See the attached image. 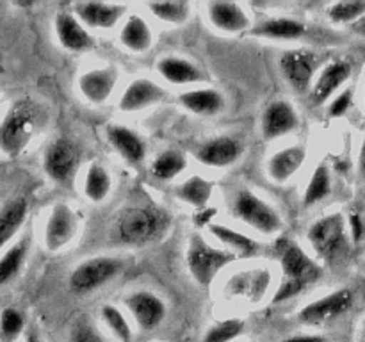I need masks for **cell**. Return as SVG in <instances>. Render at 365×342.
Instances as JSON below:
<instances>
[{"instance_id": "cell-45", "label": "cell", "mask_w": 365, "mask_h": 342, "mask_svg": "<svg viewBox=\"0 0 365 342\" xmlns=\"http://www.w3.org/2000/svg\"><path fill=\"white\" fill-rule=\"evenodd\" d=\"M353 31L360 32V34H365V14L362 18H359L355 24H353Z\"/></svg>"}, {"instance_id": "cell-3", "label": "cell", "mask_w": 365, "mask_h": 342, "mask_svg": "<svg viewBox=\"0 0 365 342\" xmlns=\"http://www.w3.org/2000/svg\"><path fill=\"white\" fill-rule=\"evenodd\" d=\"M164 217L159 210L150 207H128L116 219L118 241L128 246H143L163 232Z\"/></svg>"}, {"instance_id": "cell-15", "label": "cell", "mask_w": 365, "mask_h": 342, "mask_svg": "<svg viewBox=\"0 0 365 342\" xmlns=\"http://www.w3.org/2000/svg\"><path fill=\"white\" fill-rule=\"evenodd\" d=\"M242 146L230 135H217L202 142L196 150V159L209 167H228L239 160Z\"/></svg>"}, {"instance_id": "cell-22", "label": "cell", "mask_w": 365, "mask_h": 342, "mask_svg": "<svg viewBox=\"0 0 365 342\" xmlns=\"http://www.w3.org/2000/svg\"><path fill=\"white\" fill-rule=\"evenodd\" d=\"M157 71L164 81L177 86L196 84V82L205 81V75L196 64L177 56H166L157 61Z\"/></svg>"}, {"instance_id": "cell-9", "label": "cell", "mask_w": 365, "mask_h": 342, "mask_svg": "<svg viewBox=\"0 0 365 342\" xmlns=\"http://www.w3.org/2000/svg\"><path fill=\"white\" fill-rule=\"evenodd\" d=\"M280 70L285 81L294 91L305 93L312 86V78L317 70V56L309 50H285L280 56Z\"/></svg>"}, {"instance_id": "cell-36", "label": "cell", "mask_w": 365, "mask_h": 342, "mask_svg": "<svg viewBox=\"0 0 365 342\" xmlns=\"http://www.w3.org/2000/svg\"><path fill=\"white\" fill-rule=\"evenodd\" d=\"M245 333V321L239 317L220 321V323L209 326L203 335V342H232Z\"/></svg>"}, {"instance_id": "cell-39", "label": "cell", "mask_w": 365, "mask_h": 342, "mask_svg": "<svg viewBox=\"0 0 365 342\" xmlns=\"http://www.w3.org/2000/svg\"><path fill=\"white\" fill-rule=\"evenodd\" d=\"M68 342H107V338L103 337L102 331L91 321L86 319V317H81L73 324V328H71Z\"/></svg>"}, {"instance_id": "cell-38", "label": "cell", "mask_w": 365, "mask_h": 342, "mask_svg": "<svg viewBox=\"0 0 365 342\" xmlns=\"http://www.w3.org/2000/svg\"><path fill=\"white\" fill-rule=\"evenodd\" d=\"M148 9L152 11L159 20L166 21V24L180 25L189 18L187 2H155L148 4Z\"/></svg>"}, {"instance_id": "cell-25", "label": "cell", "mask_w": 365, "mask_h": 342, "mask_svg": "<svg viewBox=\"0 0 365 342\" xmlns=\"http://www.w3.org/2000/svg\"><path fill=\"white\" fill-rule=\"evenodd\" d=\"M307 32L305 24L294 18H267L252 28V34L257 38L280 39V41H292V39L303 38Z\"/></svg>"}, {"instance_id": "cell-31", "label": "cell", "mask_w": 365, "mask_h": 342, "mask_svg": "<svg viewBox=\"0 0 365 342\" xmlns=\"http://www.w3.org/2000/svg\"><path fill=\"white\" fill-rule=\"evenodd\" d=\"M212 182L205 180V178L202 177H191L189 180H185L184 184L178 185L175 195H177V198L180 200V202L189 203V205L196 207V209H205L210 196H212Z\"/></svg>"}, {"instance_id": "cell-29", "label": "cell", "mask_w": 365, "mask_h": 342, "mask_svg": "<svg viewBox=\"0 0 365 342\" xmlns=\"http://www.w3.org/2000/svg\"><path fill=\"white\" fill-rule=\"evenodd\" d=\"M269 285V273L266 271H250V273L235 274L228 284L232 296H245L250 301H259L266 294Z\"/></svg>"}, {"instance_id": "cell-42", "label": "cell", "mask_w": 365, "mask_h": 342, "mask_svg": "<svg viewBox=\"0 0 365 342\" xmlns=\"http://www.w3.org/2000/svg\"><path fill=\"white\" fill-rule=\"evenodd\" d=\"M349 224H351L353 241L359 242L364 235V223L362 219H360L359 214H351V217H349Z\"/></svg>"}, {"instance_id": "cell-10", "label": "cell", "mask_w": 365, "mask_h": 342, "mask_svg": "<svg viewBox=\"0 0 365 342\" xmlns=\"http://www.w3.org/2000/svg\"><path fill=\"white\" fill-rule=\"evenodd\" d=\"M351 303H353L351 291L342 289V291L331 292V294L324 296V298L321 299H316V301L303 306L298 314V319L302 321L303 324L317 326V324L328 323V321L335 319V317L348 312Z\"/></svg>"}, {"instance_id": "cell-4", "label": "cell", "mask_w": 365, "mask_h": 342, "mask_svg": "<svg viewBox=\"0 0 365 342\" xmlns=\"http://www.w3.org/2000/svg\"><path fill=\"white\" fill-rule=\"evenodd\" d=\"M237 256L227 249L210 246L202 235H192L187 248V267L192 280L200 287H209L223 267L230 266Z\"/></svg>"}, {"instance_id": "cell-40", "label": "cell", "mask_w": 365, "mask_h": 342, "mask_svg": "<svg viewBox=\"0 0 365 342\" xmlns=\"http://www.w3.org/2000/svg\"><path fill=\"white\" fill-rule=\"evenodd\" d=\"M334 21H355L365 14V2H339L334 4L328 11Z\"/></svg>"}, {"instance_id": "cell-33", "label": "cell", "mask_w": 365, "mask_h": 342, "mask_svg": "<svg viewBox=\"0 0 365 342\" xmlns=\"http://www.w3.org/2000/svg\"><path fill=\"white\" fill-rule=\"evenodd\" d=\"M110 187H113V180H110L106 167L100 166V164H91L88 167V171H86L84 195L91 202L100 203L109 196Z\"/></svg>"}, {"instance_id": "cell-43", "label": "cell", "mask_w": 365, "mask_h": 342, "mask_svg": "<svg viewBox=\"0 0 365 342\" xmlns=\"http://www.w3.org/2000/svg\"><path fill=\"white\" fill-rule=\"evenodd\" d=\"M284 342H327V338L321 335H294V337L285 338Z\"/></svg>"}, {"instance_id": "cell-37", "label": "cell", "mask_w": 365, "mask_h": 342, "mask_svg": "<svg viewBox=\"0 0 365 342\" xmlns=\"http://www.w3.org/2000/svg\"><path fill=\"white\" fill-rule=\"evenodd\" d=\"M102 319L106 326L109 328L110 333L118 338L120 342H130L132 341V328L128 324L127 317L121 312L118 306L114 305H103L102 306Z\"/></svg>"}, {"instance_id": "cell-32", "label": "cell", "mask_w": 365, "mask_h": 342, "mask_svg": "<svg viewBox=\"0 0 365 342\" xmlns=\"http://www.w3.org/2000/svg\"><path fill=\"white\" fill-rule=\"evenodd\" d=\"M185 166H187V159L184 153L178 150H166V152L159 153L152 162V175L157 180H173L185 170Z\"/></svg>"}, {"instance_id": "cell-28", "label": "cell", "mask_w": 365, "mask_h": 342, "mask_svg": "<svg viewBox=\"0 0 365 342\" xmlns=\"http://www.w3.org/2000/svg\"><path fill=\"white\" fill-rule=\"evenodd\" d=\"M120 41L130 52L143 53L150 50V46L153 45V34L145 18L138 16V14H130L120 31Z\"/></svg>"}, {"instance_id": "cell-17", "label": "cell", "mask_w": 365, "mask_h": 342, "mask_svg": "<svg viewBox=\"0 0 365 342\" xmlns=\"http://www.w3.org/2000/svg\"><path fill=\"white\" fill-rule=\"evenodd\" d=\"M118 84V70L113 66L95 68L78 78V89L88 102L100 105L109 100Z\"/></svg>"}, {"instance_id": "cell-5", "label": "cell", "mask_w": 365, "mask_h": 342, "mask_svg": "<svg viewBox=\"0 0 365 342\" xmlns=\"http://www.w3.org/2000/svg\"><path fill=\"white\" fill-rule=\"evenodd\" d=\"M232 212L239 221L255 228L260 234L274 235L284 228V221H282L280 214L250 189H241L235 195Z\"/></svg>"}, {"instance_id": "cell-27", "label": "cell", "mask_w": 365, "mask_h": 342, "mask_svg": "<svg viewBox=\"0 0 365 342\" xmlns=\"http://www.w3.org/2000/svg\"><path fill=\"white\" fill-rule=\"evenodd\" d=\"M209 232L227 248V252L234 253L237 259H246V256H253L259 253L260 246L259 242L253 241L248 235L241 234L237 230H232L230 227H223V224H212L210 223Z\"/></svg>"}, {"instance_id": "cell-18", "label": "cell", "mask_w": 365, "mask_h": 342, "mask_svg": "<svg viewBox=\"0 0 365 342\" xmlns=\"http://www.w3.org/2000/svg\"><path fill=\"white\" fill-rule=\"evenodd\" d=\"M166 95V89L160 88L157 82L150 81V78H135L121 95L120 109L125 113H138V110L163 102Z\"/></svg>"}, {"instance_id": "cell-34", "label": "cell", "mask_w": 365, "mask_h": 342, "mask_svg": "<svg viewBox=\"0 0 365 342\" xmlns=\"http://www.w3.org/2000/svg\"><path fill=\"white\" fill-rule=\"evenodd\" d=\"M330 189H331L330 171H328V167L324 166V164H321V166L316 167L309 185H307L305 195H303V205L312 207L316 205V203H319L321 200H324L328 195H330Z\"/></svg>"}, {"instance_id": "cell-13", "label": "cell", "mask_w": 365, "mask_h": 342, "mask_svg": "<svg viewBox=\"0 0 365 342\" xmlns=\"http://www.w3.org/2000/svg\"><path fill=\"white\" fill-rule=\"evenodd\" d=\"M298 110L287 100H274V102H271L264 109L262 118H260L262 138L267 139V141L291 134L292 130L298 128Z\"/></svg>"}, {"instance_id": "cell-14", "label": "cell", "mask_w": 365, "mask_h": 342, "mask_svg": "<svg viewBox=\"0 0 365 342\" xmlns=\"http://www.w3.org/2000/svg\"><path fill=\"white\" fill-rule=\"evenodd\" d=\"M56 36L61 46L70 52H88L95 46L91 32L78 21L71 11H61L56 16Z\"/></svg>"}, {"instance_id": "cell-30", "label": "cell", "mask_w": 365, "mask_h": 342, "mask_svg": "<svg viewBox=\"0 0 365 342\" xmlns=\"http://www.w3.org/2000/svg\"><path fill=\"white\" fill-rule=\"evenodd\" d=\"M29 249H31V242H29V237H24L0 255V287L13 281L20 274L29 256Z\"/></svg>"}, {"instance_id": "cell-1", "label": "cell", "mask_w": 365, "mask_h": 342, "mask_svg": "<svg viewBox=\"0 0 365 342\" xmlns=\"http://www.w3.org/2000/svg\"><path fill=\"white\" fill-rule=\"evenodd\" d=\"M277 249L278 256H280L284 278H282L280 285L274 292L273 303H284L305 291L307 285L316 281L321 276V269L307 255L302 246L289 241L287 237H282L278 241Z\"/></svg>"}, {"instance_id": "cell-21", "label": "cell", "mask_w": 365, "mask_h": 342, "mask_svg": "<svg viewBox=\"0 0 365 342\" xmlns=\"http://www.w3.org/2000/svg\"><path fill=\"white\" fill-rule=\"evenodd\" d=\"M349 75H351V66L346 61H334L328 66H324L312 88V95H310L312 96V102L316 105L327 102L348 81Z\"/></svg>"}, {"instance_id": "cell-47", "label": "cell", "mask_w": 365, "mask_h": 342, "mask_svg": "<svg viewBox=\"0 0 365 342\" xmlns=\"http://www.w3.org/2000/svg\"><path fill=\"white\" fill-rule=\"evenodd\" d=\"M360 170H362V173L365 175V139H364L362 150H360Z\"/></svg>"}, {"instance_id": "cell-26", "label": "cell", "mask_w": 365, "mask_h": 342, "mask_svg": "<svg viewBox=\"0 0 365 342\" xmlns=\"http://www.w3.org/2000/svg\"><path fill=\"white\" fill-rule=\"evenodd\" d=\"M29 203L25 198L11 200L0 209V252L16 237L27 219Z\"/></svg>"}, {"instance_id": "cell-16", "label": "cell", "mask_w": 365, "mask_h": 342, "mask_svg": "<svg viewBox=\"0 0 365 342\" xmlns=\"http://www.w3.org/2000/svg\"><path fill=\"white\" fill-rule=\"evenodd\" d=\"M125 11H127L125 6L103 2H77L73 6V14L86 28H100V31L113 28L121 20Z\"/></svg>"}, {"instance_id": "cell-2", "label": "cell", "mask_w": 365, "mask_h": 342, "mask_svg": "<svg viewBox=\"0 0 365 342\" xmlns=\"http://www.w3.org/2000/svg\"><path fill=\"white\" fill-rule=\"evenodd\" d=\"M43 113L32 100H18L0 121V152L6 157L20 155L41 127Z\"/></svg>"}, {"instance_id": "cell-12", "label": "cell", "mask_w": 365, "mask_h": 342, "mask_svg": "<svg viewBox=\"0 0 365 342\" xmlns=\"http://www.w3.org/2000/svg\"><path fill=\"white\" fill-rule=\"evenodd\" d=\"M77 232V216L66 203H57L50 210L45 224V244L50 252H59L70 244Z\"/></svg>"}, {"instance_id": "cell-44", "label": "cell", "mask_w": 365, "mask_h": 342, "mask_svg": "<svg viewBox=\"0 0 365 342\" xmlns=\"http://www.w3.org/2000/svg\"><path fill=\"white\" fill-rule=\"evenodd\" d=\"M214 212H216V209H202V212L195 216V221L200 224V227H209L210 224L209 219L214 216Z\"/></svg>"}, {"instance_id": "cell-20", "label": "cell", "mask_w": 365, "mask_h": 342, "mask_svg": "<svg viewBox=\"0 0 365 342\" xmlns=\"http://www.w3.org/2000/svg\"><path fill=\"white\" fill-rule=\"evenodd\" d=\"M210 24L223 32H242L250 28L252 20L248 13L239 4L234 2H210L207 6Z\"/></svg>"}, {"instance_id": "cell-7", "label": "cell", "mask_w": 365, "mask_h": 342, "mask_svg": "<svg viewBox=\"0 0 365 342\" xmlns=\"http://www.w3.org/2000/svg\"><path fill=\"white\" fill-rule=\"evenodd\" d=\"M78 160H81V153L75 142L66 138H59L50 142L48 148L45 150L43 170L48 175L50 180L61 185H71L77 173Z\"/></svg>"}, {"instance_id": "cell-35", "label": "cell", "mask_w": 365, "mask_h": 342, "mask_svg": "<svg viewBox=\"0 0 365 342\" xmlns=\"http://www.w3.org/2000/svg\"><path fill=\"white\" fill-rule=\"evenodd\" d=\"M25 330V316L14 306L0 310V342H16Z\"/></svg>"}, {"instance_id": "cell-41", "label": "cell", "mask_w": 365, "mask_h": 342, "mask_svg": "<svg viewBox=\"0 0 365 342\" xmlns=\"http://www.w3.org/2000/svg\"><path fill=\"white\" fill-rule=\"evenodd\" d=\"M349 105H351V91L346 89L344 93H341V95L331 102L330 114L331 116H342V114L349 109Z\"/></svg>"}, {"instance_id": "cell-24", "label": "cell", "mask_w": 365, "mask_h": 342, "mask_svg": "<svg viewBox=\"0 0 365 342\" xmlns=\"http://www.w3.org/2000/svg\"><path fill=\"white\" fill-rule=\"evenodd\" d=\"M305 157L307 152L303 146H287V148L280 150L271 157L269 162H267V173L274 182L284 184L302 170Z\"/></svg>"}, {"instance_id": "cell-8", "label": "cell", "mask_w": 365, "mask_h": 342, "mask_svg": "<svg viewBox=\"0 0 365 342\" xmlns=\"http://www.w3.org/2000/svg\"><path fill=\"white\" fill-rule=\"evenodd\" d=\"M309 241L321 259H334L346 242L344 219L341 214H330L317 219L309 228Z\"/></svg>"}, {"instance_id": "cell-6", "label": "cell", "mask_w": 365, "mask_h": 342, "mask_svg": "<svg viewBox=\"0 0 365 342\" xmlns=\"http://www.w3.org/2000/svg\"><path fill=\"white\" fill-rule=\"evenodd\" d=\"M121 271V260L114 256H93L78 264L70 274V289L75 294H89L114 280Z\"/></svg>"}, {"instance_id": "cell-46", "label": "cell", "mask_w": 365, "mask_h": 342, "mask_svg": "<svg viewBox=\"0 0 365 342\" xmlns=\"http://www.w3.org/2000/svg\"><path fill=\"white\" fill-rule=\"evenodd\" d=\"M25 342H41V337L36 333V330H29L27 337H25Z\"/></svg>"}, {"instance_id": "cell-11", "label": "cell", "mask_w": 365, "mask_h": 342, "mask_svg": "<svg viewBox=\"0 0 365 342\" xmlns=\"http://www.w3.org/2000/svg\"><path fill=\"white\" fill-rule=\"evenodd\" d=\"M128 312L141 330L150 331L160 326L166 317V305L157 294L150 291H138L123 299Z\"/></svg>"}, {"instance_id": "cell-23", "label": "cell", "mask_w": 365, "mask_h": 342, "mask_svg": "<svg viewBox=\"0 0 365 342\" xmlns=\"http://www.w3.org/2000/svg\"><path fill=\"white\" fill-rule=\"evenodd\" d=\"M178 102L184 109L198 116H216L225 107L223 95L214 88L189 89L178 96Z\"/></svg>"}, {"instance_id": "cell-19", "label": "cell", "mask_w": 365, "mask_h": 342, "mask_svg": "<svg viewBox=\"0 0 365 342\" xmlns=\"http://www.w3.org/2000/svg\"><path fill=\"white\" fill-rule=\"evenodd\" d=\"M107 141L120 153L123 160L130 164H141L146 159V145L134 130L125 125H109L106 128Z\"/></svg>"}]
</instances>
